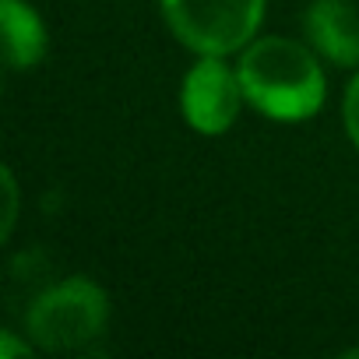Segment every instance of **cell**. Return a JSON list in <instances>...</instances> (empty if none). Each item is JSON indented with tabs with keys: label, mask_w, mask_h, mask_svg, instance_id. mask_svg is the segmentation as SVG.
I'll return each mask as SVG.
<instances>
[{
	"label": "cell",
	"mask_w": 359,
	"mask_h": 359,
	"mask_svg": "<svg viewBox=\"0 0 359 359\" xmlns=\"http://www.w3.org/2000/svg\"><path fill=\"white\" fill-rule=\"evenodd\" d=\"M236 74L247 106L278 123H303L317 116L327 99V78L317 50L285 36H264L243 46Z\"/></svg>",
	"instance_id": "obj_1"
},
{
	"label": "cell",
	"mask_w": 359,
	"mask_h": 359,
	"mask_svg": "<svg viewBox=\"0 0 359 359\" xmlns=\"http://www.w3.org/2000/svg\"><path fill=\"white\" fill-rule=\"evenodd\" d=\"M109 320V296L99 282L71 275L46 292H39L25 313L29 338L46 352L88 348Z\"/></svg>",
	"instance_id": "obj_2"
},
{
	"label": "cell",
	"mask_w": 359,
	"mask_h": 359,
	"mask_svg": "<svg viewBox=\"0 0 359 359\" xmlns=\"http://www.w3.org/2000/svg\"><path fill=\"white\" fill-rule=\"evenodd\" d=\"M268 0H158L169 32L198 57H229L254 43Z\"/></svg>",
	"instance_id": "obj_3"
},
{
	"label": "cell",
	"mask_w": 359,
	"mask_h": 359,
	"mask_svg": "<svg viewBox=\"0 0 359 359\" xmlns=\"http://www.w3.org/2000/svg\"><path fill=\"white\" fill-rule=\"evenodd\" d=\"M243 106L247 95L240 74L226 64V57H198V64L184 78V88H180V109H184L191 130L219 137L236 123Z\"/></svg>",
	"instance_id": "obj_4"
},
{
	"label": "cell",
	"mask_w": 359,
	"mask_h": 359,
	"mask_svg": "<svg viewBox=\"0 0 359 359\" xmlns=\"http://www.w3.org/2000/svg\"><path fill=\"white\" fill-rule=\"evenodd\" d=\"M303 32L327 64L359 67V11L352 0H310Z\"/></svg>",
	"instance_id": "obj_5"
},
{
	"label": "cell",
	"mask_w": 359,
	"mask_h": 359,
	"mask_svg": "<svg viewBox=\"0 0 359 359\" xmlns=\"http://www.w3.org/2000/svg\"><path fill=\"white\" fill-rule=\"evenodd\" d=\"M0 25H4V60L11 71H29L43 64L50 50V32L32 4L0 0Z\"/></svg>",
	"instance_id": "obj_6"
},
{
	"label": "cell",
	"mask_w": 359,
	"mask_h": 359,
	"mask_svg": "<svg viewBox=\"0 0 359 359\" xmlns=\"http://www.w3.org/2000/svg\"><path fill=\"white\" fill-rule=\"evenodd\" d=\"M341 116H345V130H348V141L355 144L359 151V74L348 81L345 88V102H341Z\"/></svg>",
	"instance_id": "obj_7"
},
{
	"label": "cell",
	"mask_w": 359,
	"mask_h": 359,
	"mask_svg": "<svg viewBox=\"0 0 359 359\" xmlns=\"http://www.w3.org/2000/svg\"><path fill=\"white\" fill-rule=\"evenodd\" d=\"M4 198H8V212H4V229H0V236H11L15 229V219H18V184H15V172L4 169Z\"/></svg>",
	"instance_id": "obj_8"
},
{
	"label": "cell",
	"mask_w": 359,
	"mask_h": 359,
	"mask_svg": "<svg viewBox=\"0 0 359 359\" xmlns=\"http://www.w3.org/2000/svg\"><path fill=\"white\" fill-rule=\"evenodd\" d=\"M11 355H29V341H18L11 331L0 334V359H11Z\"/></svg>",
	"instance_id": "obj_9"
}]
</instances>
